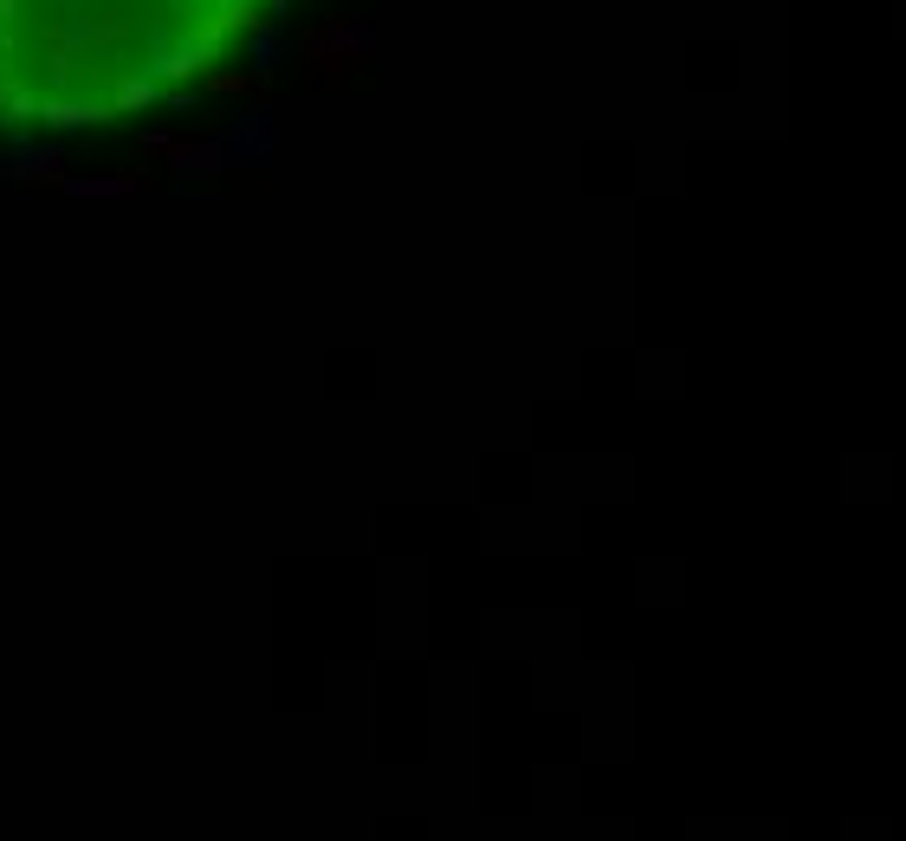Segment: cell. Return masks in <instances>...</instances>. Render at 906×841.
<instances>
[{
  "mask_svg": "<svg viewBox=\"0 0 906 841\" xmlns=\"http://www.w3.org/2000/svg\"><path fill=\"white\" fill-rule=\"evenodd\" d=\"M39 117H46V123H59V130H72V123H98V117H111V104H72V98H46V104H39Z\"/></svg>",
  "mask_w": 906,
  "mask_h": 841,
  "instance_id": "cell-1",
  "label": "cell"
},
{
  "mask_svg": "<svg viewBox=\"0 0 906 841\" xmlns=\"http://www.w3.org/2000/svg\"><path fill=\"white\" fill-rule=\"evenodd\" d=\"M0 175H59V149H13L0 156Z\"/></svg>",
  "mask_w": 906,
  "mask_h": 841,
  "instance_id": "cell-2",
  "label": "cell"
},
{
  "mask_svg": "<svg viewBox=\"0 0 906 841\" xmlns=\"http://www.w3.org/2000/svg\"><path fill=\"white\" fill-rule=\"evenodd\" d=\"M169 156H175V169H182V175H214L221 149H201V143H188V149H169Z\"/></svg>",
  "mask_w": 906,
  "mask_h": 841,
  "instance_id": "cell-3",
  "label": "cell"
},
{
  "mask_svg": "<svg viewBox=\"0 0 906 841\" xmlns=\"http://www.w3.org/2000/svg\"><path fill=\"white\" fill-rule=\"evenodd\" d=\"M156 98V85H143V78H130V85H117V110H136Z\"/></svg>",
  "mask_w": 906,
  "mask_h": 841,
  "instance_id": "cell-4",
  "label": "cell"
},
{
  "mask_svg": "<svg viewBox=\"0 0 906 841\" xmlns=\"http://www.w3.org/2000/svg\"><path fill=\"white\" fill-rule=\"evenodd\" d=\"M253 59L272 65V59H279V39H272V33H253Z\"/></svg>",
  "mask_w": 906,
  "mask_h": 841,
  "instance_id": "cell-5",
  "label": "cell"
}]
</instances>
